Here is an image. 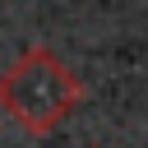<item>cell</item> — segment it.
<instances>
[{"label": "cell", "mask_w": 148, "mask_h": 148, "mask_svg": "<svg viewBox=\"0 0 148 148\" xmlns=\"http://www.w3.org/2000/svg\"><path fill=\"white\" fill-rule=\"evenodd\" d=\"M79 79L74 69L46 51V46H28L5 74H0V106L5 116L28 130V134H51L79 102Z\"/></svg>", "instance_id": "6da1fadb"}]
</instances>
